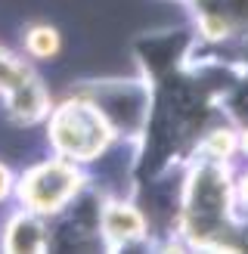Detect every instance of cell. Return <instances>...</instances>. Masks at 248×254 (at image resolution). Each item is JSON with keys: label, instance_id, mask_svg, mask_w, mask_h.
I'll return each mask as SVG.
<instances>
[{"label": "cell", "instance_id": "6da1fadb", "mask_svg": "<svg viewBox=\"0 0 248 254\" xmlns=\"http://www.w3.org/2000/svg\"><path fill=\"white\" fill-rule=\"evenodd\" d=\"M53 139L65 155L87 158L106 146V124L96 115V109L74 103L59 112V118L53 124Z\"/></svg>", "mask_w": 248, "mask_h": 254}, {"label": "cell", "instance_id": "7a4b0ae2", "mask_svg": "<svg viewBox=\"0 0 248 254\" xmlns=\"http://www.w3.org/2000/svg\"><path fill=\"white\" fill-rule=\"evenodd\" d=\"M223 211H227V183L217 177V171H202L192 183L189 195V223L198 239H205L211 230L223 223ZM223 230V226H220Z\"/></svg>", "mask_w": 248, "mask_h": 254}, {"label": "cell", "instance_id": "3957f363", "mask_svg": "<svg viewBox=\"0 0 248 254\" xmlns=\"http://www.w3.org/2000/svg\"><path fill=\"white\" fill-rule=\"evenodd\" d=\"M74 183H78V174L68 171L65 164H44V168L28 174L25 198L37 211H56L74 192Z\"/></svg>", "mask_w": 248, "mask_h": 254}, {"label": "cell", "instance_id": "277c9868", "mask_svg": "<svg viewBox=\"0 0 248 254\" xmlns=\"http://www.w3.org/2000/svg\"><path fill=\"white\" fill-rule=\"evenodd\" d=\"M6 248H12V251H19V248L22 251H41L44 248V230L34 220H16L9 226Z\"/></svg>", "mask_w": 248, "mask_h": 254}, {"label": "cell", "instance_id": "5b68a950", "mask_svg": "<svg viewBox=\"0 0 248 254\" xmlns=\"http://www.w3.org/2000/svg\"><path fill=\"white\" fill-rule=\"evenodd\" d=\"M106 226H109V233H112V236L130 239V236H140V230H143V220H140V214H136L133 208L121 205V208H112V211H109Z\"/></svg>", "mask_w": 248, "mask_h": 254}, {"label": "cell", "instance_id": "8992f818", "mask_svg": "<svg viewBox=\"0 0 248 254\" xmlns=\"http://www.w3.org/2000/svg\"><path fill=\"white\" fill-rule=\"evenodd\" d=\"M28 47L37 56H53L56 47H59V37L53 34V28H41V25H37V28L28 34Z\"/></svg>", "mask_w": 248, "mask_h": 254}, {"label": "cell", "instance_id": "52a82bcc", "mask_svg": "<svg viewBox=\"0 0 248 254\" xmlns=\"http://www.w3.org/2000/svg\"><path fill=\"white\" fill-rule=\"evenodd\" d=\"M6 186H9V177H6V171H3V168H0V195L6 192Z\"/></svg>", "mask_w": 248, "mask_h": 254}, {"label": "cell", "instance_id": "ba28073f", "mask_svg": "<svg viewBox=\"0 0 248 254\" xmlns=\"http://www.w3.org/2000/svg\"><path fill=\"white\" fill-rule=\"evenodd\" d=\"M245 195H248V183H245Z\"/></svg>", "mask_w": 248, "mask_h": 254}]
</instances>
